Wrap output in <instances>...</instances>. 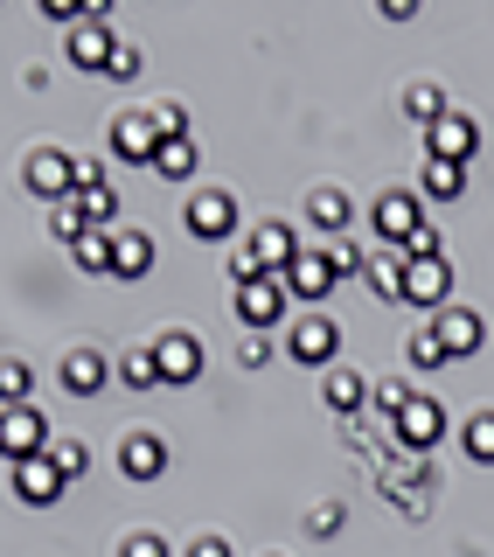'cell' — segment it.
<instances>
[{"label": "cell", "mask_w": 494, "mask_h": 557, "mask_svg": "<svg viewBox=\"0 0 494 557\" xmlns=\"http://www.w3.org/2000/svg\"><path fill=\"white\" fill-rule=\"evenodd\" d=\"M460 446H467V460H481V467H494V411H473V418H467Z\"/></svg>", "instance_id": "obj_29"}, {"label": "cell", "mask_w": 494, "mask_h": 557, "mask_svg": "<svg viewBox=\"0 0 494 557\" xmlns=\"http://www.w3.org/2000/svg\"><path fill=\"white\" fill-rule=\"evenodd\" d=\"M153 356H161V383H196L202 376V342L188 335V327L153 335Z\"/></svg>", "instance_id": "obj_11"}, {"label": "cell", "mask_w": 494, "mask_h": 557, "mask_svg": "<svg viewBox=\"0 0 494 557\" xmlns=\"http://www.w3.org/2000/svg\"><path fill=\"white\" fill-rule=\"evenodd\" d=\"M104 77H119V84L139 77V49H133V42H119V57H112V70H104Z\"/></svg>", "instance_id": "obj_40"}, {"label": "cell", "mask_w": 494, "mask_h": 557, "mask_svg": "<svg viewBox=\"0 0 494 557\" xmlns=\"http://www.w3.org/2000/svg\"><path fill=\"white\" fill-rule=\"evenodd\" d=\"M307 223H313V231H328V237H342V231H348V196H342L334 182H321V188L307 196Z\"/></svg>", "instance_id": "obj_21"}, {"label": "cell", "mask_w": 494, "mask_h": 557, "mask_svg": "<svg viewBox=\"0 0 494 557\" xmlns=\"http://www.w3.org/2000/svg\"><path fill=\"white\" fill-rule=\"evenodd\" d=\"M84 231H91V216H84V209H77V196L49 209V237H57V244H77Z\"/></svg>", "instance_id": "obj_30"}, {"label": "cell", "mask_w": 494, "mask_h": 557, "mask_svg": "<svg viewBox=\"0 0 494 557\" xmlns=\"http://www.w3.org/2000/svg\"><path fill=\"white\" fill-rule=\"evenodd\" d=\"M8 474H14V495H22L28 509H49V502H57L63 487H70V474H63L57 460H49V453H35V460H22V467H8Z\"/></svg>", "instance_id": "obj_8"}, {"label": "cell", "mask_w": 494, "mask_h": 557, "mask_svg": "<svg viewBox=\"0 0 494 557\" xmlns=\"http://www.w3.org/2000/svg\"><path fill=\"white\" fill-rule=\"evenodd\" d=\"M22 182H28V196H42L49 209L77 196V161H70L63 147H35L28 161H22Z\"/></svg>", "instance_id": "obj_1"}, {"label": "cell", "mask_w": 494, "mask_h": 557, "mask_svg": "<svg viewBox=\"0 0 494 557\" xmlns=\"http://www.w3.org/2000/svg\"><path fill=\"white\" fill-rule=\"evenodd\" d=\"M112 278H139V272H153V237L147 231H112Z\"/></svg>", "instance_id": "obj_20"}, {"label": "cell", "mask_w": 494, "mask_h": 557, "mask_svg": "<svg viewBox=\"0 0 494 557\" xmlns=\"http://www.w3.org/2000/svg\"><path fill=\"white\" fill-rule=\"evenodd\" d=\"M404 356H411V370H446V362H453V356H446V342H439V327H432V321L418 327L411 342H404Z\"/></svg>", "instance_id": "obj_28"}, {"label": "cell", "mask_w": 494, "mask_h": 557, "mask_svg": "<svg viewBox=\"0 0 494 557\" xmlns=\"http://www.w3.org/2000/svg\"><path fill=\"white\" fill-rule=\"evenodd\" d=\"M362 278H369V293H376V300H404V265H391V258H369Z\"/></svg>", "instance_id": "obj_31"}, {"label": "cell", "mask_w": 494, "mask_h": 557, "mask_svg": "<svg viewBox=\"0 0 494 557\" xmlns=\"http://www.w3.org/2000/svg\"><path fill=\"white\" fill-rule=\"evenodd\" d=\"M467 188V168L460 161H432L425 153V174H418V196H432V202H453Z\"/></svg>", "instance_id": "obj_22"}, {"label": "cell", "mask_w": 494, "mask_h": 557, "mask_svg": "<svg viewBox=\"0 0 494 557\" xmlns=\"http://www.w3.org/2000/svg\"><path fill=\"white\" fill-rule=\"evenodd\" d=\"M153 174H161V182H188V174H196V139H161Z\"/></svg>", "instance_id": "obj_25"}, {"label": "cell", "mask_w": 494, "mask_h": 557, "mask_svg": "<svg viewBox=\"0 0 494 557\" xmlns=\"http://www.w3.org/2000/svg\"><path fill=\"white\" fill-rule=\"evenodd\" d=\"M119 557H168V536H153V530H133L126 544H119Z\"/></svg>", "instance_id": "obj_36"}, {"label": "cell", "mask_w": 494, "mask_h": 557, "mask_svg": "<svg viewBox=\"0 0 494 557\" xmlns=\"http://www.w3.org/2000/svg\"><path fill=\"white\" fill-rule=\"evenodd\" d=\"M104 383H112V362H104L98 348H70L63 356V391L70 397H98Z\"/></svg>", "instance_id": "obj_18"}, {"label": "cell", "mask_w": 494, "mask_h": 557, "mask_svg": "<svg viewBox=\"0 0 494 557\" xmlns=\"http://www.w3.org/2000/svg\"><path fill=\"white\" fill-rule=\"evenodd\" d=\"M272 557H279V550H272Z\"/></svg>", "instance_id": "obj_44"}, {"label": "cell", "mask_w": 494, "mask_h": 557, "mask_svg": "<svg viewBox=\"0 0 494 557\" xmlns=\"http://www.w3.org/2000/svg\"><path fill=\"white\" fill-rule=\"evenodd\" d=\"M237 362H244V370H264V362H272V342H264V335H251V342L237 348Z\"/></svg>", "instance_id": "obj_41"}, {"label": "cell", "mask_w": 494, "mask_h": 557, "mask_svg": "<svg viewBox=\"0 0 494 557\" xmlns=\"http://www.w3.org/2000/svg\"><path fill=\"white\" fill-rule=\"evenodd\" d=\"M404 112H411L418 126H439L453 104H446V91H439V84H411V91H404Z\"/></svg>", "instance_id": "obj_27"}, {"label": "cell", "mask_w": 494, "mask_h": 557, "mask_svg": "<svg viewBox=\"0 0 494 557\" xmlns=\"http://www.w3.org/2000/svg\"><path fill=\"white\" fill-rule=\"evenodd\" d=\"M119 474H126V481H161L168 474V440H161V432H126V446H119Z\"/></svg>", "instance_id": "obj_13"}, {"label": "cell", "mask_w": 494, "mask_h": 557, "mask_svg": "<svg viewBox=\"0 0 494 557\" xmlns=\"http://www.w3.org/2000/svg\"><path fill=\"white\" fill-rule=\"evenodd\" d=\"M49 460H57V467H63V474H70V481H77V474H84V467H91V453H84L77 440H57V446H49Z\"/></svg>", "instance_id": "obj_35"}, {"label": "cell", "mask_w": 494, "mask_h": 557, "mask_svg": "<svg viewBox=\"0 0 494 557\" xmlns=\"http://www.w3.org/2000/svg\"><path fill=\"white\" fill-rule=\"evenodd\" d=\"M77 209L91 216V231H112V216H119V188L104 182V168H98V161H77Z\"/></svg>", "instance_id": "obj_12"}, {"label": "cell", "mask_w": 494, "mask_h": 557, "mask_svg": "<svg viewBox=\"0 0 494 557\" xmlns=\"http://www.w3.org/2000/svg\"><path fill=\"white\" fill-rule=\"evenodd\" d=\"M362 397H369V383H362L356 370H328V411L356 418V411H362Z\"/></svg>", "instance_id": "obj_24"}, {"label": "cell", "mask_w": 494, "mask_h": 557, "mask_svg": "<svg viewBox=\"0 0 494 557\" xmlns=\"http://www.w3.org/2000/svg\"><path fill=\"white\" fill-rule=\"evenodd\" d=\"M0 391H8V405H28V362L8 356V370H0Z\"/></svg>", "instance_id": "obj_33"}, {"label": "cell", "mask_w": 494, "mask_h": 557, "mask_svg": "<svg viewBox=\"0 0 494 557\" xmlns=\"http://www.w3.org/2000/svg\"><path fill=\"white\" fill-rule=\"evenodd\" d=\"M369 397H376V411H391V418H397V411L411 405L418 391H411V383H397V376H383V383H376V391H369Z\"/></svg>", "instance_id": "obj_32"}, {"label": "cell", "mask_w": 494, "mask_h": 557, "mask_svg": "<svg viewBox=\"0 0 494 557\" xmlns=\"http://www.w3.org/2000/svg\"><path fill=\"white\" fill-rule=\"evenodd\" d=\"M328 258H334V265H342V272H362L369 265V258L356 251V244H348V237H328Z\"/></svg>", "instance_id": "obj_38"}, {"label": "cell", "mask_w": 494, "mask_h": 557, "mask_svg": "<svg viewBox=\"0 0 494 557\" xmlns=\"http://www.w3.org/2000/svg\"><path fill=\"white\" fill-rule=\"evenodd\" d=\"M369 216H376V237L383 244H397V251H411V237L425 231V216H418V196H376V209H369Z\"/></svg>", "instance_id": "obj_10"}, {"label": "cell", "mask_w": 494, "mask_h": 557, "mask_svg": "<svg viewBox=\"0 0 494 557\" xmlns=\"http://www.w3.org/2000/svg\"><path fill=\"white\" fill-rule=\"evenodd\" d=\"M119 376H126V391H153V383H161V356H153V342L126 348V362H119Z\"/></svg>", "instance_id": "obj_26"}, {"label": "cell", "mask_w": 494, "mask_h": 557, "mask_svg": "<svg viewBox=\"0 0 494 557\" xmlns=\"http://www.w3.org/2000/svg\"><path fill=\"white\" fill-rule=\"evenodd\" d=\"M153 119H161V139H188V119H182V104H153Z\"/></svg>", "instance_id": "obj_39"}, {"label": "cell", "mask_w": 494, "mask_h": 557, "mask_svg": "<svg viewBox=\"0 0 494 557\" xmlns=\"http://www.w3.org/2000/svg\"><path fill=\"white\" fill-rule=\"evenodd\" d=\"M112 153L119 161H147L153 168V153H161V119H153V104L147 112H119L112 119Z\"/></svg>", "instance_id": "obj_7"}, {"label": "cell", "mask_w": 494, "mask_h": 557, "mask_svg": "<svg viewBox=\"0 0 494 557\" xmlns=\"http://www.w3.org/2000/svg\"><path fill=\"white\" fill-rule=\"evenodd\" d=\"M35 8H42L49 22H70V28H77V22H91V0H35Z\"/></svg>", "instance_id": "obj_34"}, {"label": "cell", "mask_w": 494, "mask_h": 557, "mask_svg": "<svg viewBox=\"0 0 494 557\" xmlns=\"http://www.w3.org/2000/svg\"><path fill=\"white\" fill-rule=\"evenodd\" d=\"M63 49H70V63H77V70H112V57H119V35L104 28V22H77Z\"/></svg>", "instance_id": "obj_17"}, {"label": "cell", "mask_w": 494, "mask_h": 557, "mask_svg": "<svg viewBox=\"0 0 494 557\" xmlns=\"http://www.w3.org/2000/svg\"><path fill=\"white\" fill-rule=\"evenodd\" d=\"M404 300L425 307V313H446V300H453V265H446V251H439V258H404Z\"/></svg>", "instance_id": "obj_2"}, {"label": "cell", "mask_w": 494, "mask_h": 557, "mask_svg": "<svg viewBox=\"0 0 494 557\" xmlns=\"http://www.w3.org/2000/svg\"><path fill=\"white\" fill-rule=\"evenodd\" d=\"M70 258H77V272H91V278L112 272V258H119V251H112V231H84L77 244H70Z\"/></svg>", "instance_id": "obj_23"}, {"label": "cell", "mask_w": 494, "mask_h": 557, "mask_svg": "<svg viewBox=\"0 0 494 557\" xmlns=\"http://www.w3.org/2000/svg\"><path fill=\"white\" fill-rule=\"evenodd\" d=\"M432 327H439V342H446V356L460 362V356H473V348L487 342V321L473 307H446V313H432Z\"/></svg>", "instance_id": "obj_16"}, {"label": "cell", "mask_w": 494, "mask_h": 557, "mask_svg": "<svg viewBox=\"0 0 494 557\" xmlns=\"http://www.w3.org/2000/svg\"><path fill=\"white\" fill-rule=\"evenodd\" d=\"M188 557H231V544H223V536H196V544H188Z\"/></svg>", "instance_id": "obj_43"}, {"label": "cell", "mask_w": 494, "mask_h": 557, "mask_svg": "<svg viewBox=\"0 0 494 557\" xmlns=\"http://www.w3.org/2000/svg\"><path fill=\"white\" fill-rule=\"evenodd\" d=\"M473 147H481V126H473V119H460V112H446L439 126H425V153H432V161H460V168H467Z\"/></svg>", "instance_id": "obj_14"}, {"label": "cell", "mask_w": 494, "mask_h": 557, "mask_svg": "<svg viewBox=\"0 0 494 557\" xmlns=\"http://www.w3.org/2000/svg\"><path fill=\"white\" fill-rule=\"evenodd\" d=\"M376 14H383V22H411L418 0H376Z\"/></svg>", "instance_id": "obj_42"}, {"label": "cell", "mask_w": 494, "mask_h": 557, "mask_svg": "<svg viewBox=\"0 0 494 557\" xmlns=\"http://www.w3.org/2000/svg\"><path fill=\"white\" fill-rule=\"evenodd\" d=\"M286 278L279 272H264V278H251V286H237V321L251 327V335H272L279 327V313H286Z\"/></svg>", "instance_id": "obj_3"}, {"label": "cell", "mask_w": 494, "mask_h": 557, "mask_svg": "<svg viewBox=\"0 0 494 557\" xmlns=\"http://www.w3.org/2000/svg\"><path fill=\"white\" fill-rule=\"evenodd\" d=\"M231 231H237V196H231V188H202V196H188V237L223 244Z\"/></svg>", "instance_id": "obj_5"}, {"label": "cell", "mask_w": 494, "mask_h": 557, "mask_svg": "<svg viewBox=\"0 0 494 557\" xmlns=\"http://www.w3.org/2000/svg\"><path fill=\"white\" fill-rule=\"evenodd\" d=\"M334 278H342V265H334L328 251H299L293 272H286V293H293V300H328Z\"/></svg>", "instance_id": "obj_15"}, {"label": "cell", "mask_w": 494, "mask_h": 557, "mask_svg": "<svg viewBox=\"0 0 494 557\" xmlns=\"http://www.w3.org/2000/svg\"><path fill=\"white\" fill-rule=\"evenodd\" d=\"M42 446H49V418L35 405H8V411H0V453H8V467L35 460Z\"/></svg>", "instance_id": "obj_4"}, {"label": "cell", "mask_w": 494, "mask_h": 557, "mask_svg": "<svg viewBox=\"0 0 494 557\" xmlns=\"http://www.w3.org/2000/svg\"><path fill=\"white\" fill-rule=\"evenodd\" d=\"M334 348H342V327H334L328 313H307V321H293V335H286V356L299 362V370L334 362Z\"/></svg>", "instance_id": "obj_6"}, {"label": "cell", "mask_w": 494, "mask_h": 557, "mask_svg": "<svg viewBox=\"0 0 494 557\" xmlns=\"http://www.w3.org/2000/svg\"><path fill=\"white\" fill-rule=\"evenodd\" d=\"M251 251H258V265H264V272L286 278V272H293V258H299L293 223H258V231H251Z\"/></svg>", "instance_id": "obj_19"}, {"label": "cell", "mask_w": 494, "mask_h": 557, "mask_svg": "<svg viewBox=\"0 0 494 557\" xmlns=\"http://www.w3.org/2000/svg\"><path fill=\"white\" fill-rule=\"evenodd\" d=\"M307 530H313V536H334V530H342V502H321V509H307Z\"/></svg>", "instance_id": "obj_37"}, {"label": "cell", "mask_w": 494, "mask_h": 557, "mask_svg": "<svg viewBox=\"0 0 494 557\" xmlns=\"http://www.w3.org/2000/svg\"><path fill=\"white\" fill-rule=\"evenodd\" d=\"M397 440L411 453H432L439 440H446V405H439V397H411V405L397 411Z\"/></svg>", "instance_id": "obj_9"}]
</instances>
